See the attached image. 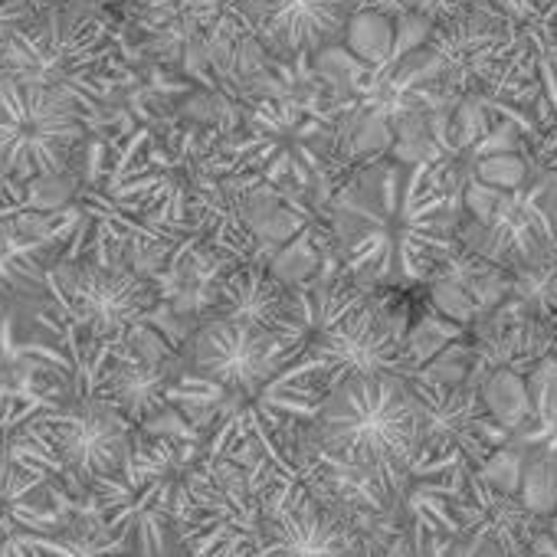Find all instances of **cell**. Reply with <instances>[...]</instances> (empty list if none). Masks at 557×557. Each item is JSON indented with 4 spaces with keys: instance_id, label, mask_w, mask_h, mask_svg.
Segmentation results:
<instances>
[{
    "instance_id": "cell-1",
    "label": "cell",
    "mask_w": 557,
    "mask_h": 557,
    "mask_svg": "<svg viewBox=\"0 0 557 557\" xmlns=\"http://www.w3.org/2000/svg\"><path fill=\"white\" fill-rule=\"evenodd\" d=\"M319 368L312 361H283L269 332L210 319L190 342V364L168 391L194 436H203L200 456H233L252 449L272 469L296 482L299 466L283 449V433L312 423L322 404Z\"/></svg>"
},
{
    "instance_id": "cell-2",
    "label": "cell",
    "mask_w": 557,
    "mask_h": 557,
    "mask_svg": "<svg viewBox=\"0 0 557 557\" xmlns=\"http://www.w3.org/2000/svg\"><path fill=\"white\" fill-rule=\"evenodd\" d=\"M449 161H368L332 194L325 220L345 275L364 283H423L456 252Z\"/></svg>"
},
{
    "instance_id": "cell-3",
    "label": "cell",
    "mask_w": 557,
    "mask_h": 557,
    "mask_svg": "<svg viewBox=\"0 0 557 557\" xmlns=\"http://www.w3.org/2000/svg\"><path fill=\"white\" fill-rule=\"evenodd\" d=\"M89 174L63 210V226L47 243H63V262H115L128 249L187 252L194 233L177 220L168 177L148 132L96 141Z\"/></svg>"
},
{
    "instance_id": "cell-4",
    "label": "cell",
    "mask_w": 557,
    "mask_h": 557,
    "mask_svg": "<svg viewBox=\"0 0 557 557\" xmlns=\"http://www.w3.org/2000/svg\"><path fill=\"white\" fill-rule=\"evenodd\" d=\"M345 122L342 106L322 92L259 99L243 132L223 141L213 164L243 184H265L275 194H309L329 187L342 164Z\"/></svg>"
},
{
    "instance_id": "cell-5",
    "label": "cell",
    "mask_w": 557,
    "mask_h": 557,
    "mask_svg": "<svg viewBox=\"0 0 557 557\" xmlns=\"http://www.w3.org/2000/svg\"><path fill=\"white\" fill-rule=\"evenodd\" d=\"M200 459L190 433H151L132 443L115 472L92 485V511L125 547V557H164L174 534L177 495Z\"/></svg>"
},
{
    "instance_id": "cell-6",
    "label": "cell",
    "mask_w": 557,
    "mask_h": 557,
    "mask_svg": "<svg viewBox=\"0 0 557 557\" xmlns=\"http://www.w3.org/2000/svg\"><path fill=\"white\" fill-rule=\"evenodd\" d=\"M275 479L272 462L252 449L197 459L187 472L174 534L190 557H249L262 541L265 498Z\"/></svg>"
},
{
    "instance_id": "cell-7",
    "label": "cell",
    "mask_w": 557,
    "mask_h": 557,
    "mask_svg": "<svg viewBox=\"0 0 557 557\" xmlns=\"http://www.w3.org/2000/svg\"><path fill=\"white\" fill-rule=\"evenodd\" d=\"M319 453L351 466L404 469L420 453V417L404 377H348L315 413Z\"/></svg>"
},
{
    "instance_id": "cell-8",
    "label": "cell",
    "mask_w": 557,
    "mask_h": 557,
    "mask_svg": "<svg viewBox=\"0 0 557 557\" xmlns=\"http://www.w3.org/2000/svg\"><path fill=\"white\" fill-rule=\"evenodd\" d=\"M132 449V426L112 404L37 413L11 446L14 466L40 479L53 495H89Z\"/></svg>"
},
{
    "instance_id": "cell-9",
    "label": "cell",
    "mask_w": 557,
    "mask_h": 557,
    "mask_svg": "<svg viewBox=\"0 0 557 557\" xmlns=\"http://www.w3.org/2000/svg\"><path fill=\"white\" fill-rule=\"evenodd\" d=\"M0 76L53 89L73 99L89 119L115 83V44L102 21L70 8H50L0 60Z\"/></svg>"
},
{
    "instance_id": "cell-10",
    "label": "cell",
    "mask_w": 557,
    "mask_h": 557,
    "mask_svg": "<svg viewBox=\"0 0 557 557\" xmlns=\"http://www.w3.org/2000/svg\"><path fill=\"white\" fill-rule=\"evenodd\" d=\"M86 122L73 99L0 76V174L17 181L63 174L83 145Z\"/></svg>"
},
{
    "instance_id": "cell-11",
    "label": "cell",
    "mask_w": 557,
    "mask_h": 557,
    "mask_svg": "<svg viewBox=\"0 0 557 557\" xmlns=\"http://www.w3.org/2000/svg\"><path fill=\"white\" fill-rule=\"evenodd\" d=\"M57 315L102 342L135 335L158 306V289L119 262H60L50 272Z\"/></svg>"
},
{
    "instance_id": "cell-12",
    "label": "cell",
    "mask_w": 557,
    "mask_h": 557,
    "mask_svg": "<svg viewBox=\"0 0 557 557\" xmlns=\"http://www.w3.org/2000/svg\"><path fill=\"white\" fill-rule=\"evenodd\" d=\"M518 50V27L492 4L479 0L469 11L440 21L423 40L443 96L472 99L488 96L502 70Z\"/></svg>"
},
{
    "instance_id": "cell-13",
    "label": "cell",
    "mask_w": 557,
    "mask_h": 557,
    "mask_svg": "<svg viewBox=\"0 0 557 557\" xmlns=\"http://www.w3.org/2000/svg\"><path fill=\"white\" fill-rule=\"evenodd\" d=\"M40 329L44 335L24 345V358L37 384L34 394L44 397L50 410L109 404V374L125 338H92L63 315H40Z\"/></svg>"
},
{
    "instance_id": "cell-14",
    "label": "cell",
    "mask_w": 557,
    "mask_h": 557,
    "mask_svg": "<svg viewBox=\"0 0 557 557\" xmlns=\"http://www.w3.org/2000/svg\"><path fill=\"white\" fill-rule=\"evenodd\" d=\"M302 358L319 368L325 391L348 377H417L404 335L374 309L371 299L319 332Z\"/></svg>"
},
{
    "instance_id": "cell-15",
    "label": "cell",
    "mask_w": 557,
    "mask_h": 557,
    "mask_svg": "<svg viewBox=\"0 0 557 557\" xmlns=\"http://www.w3.org/2000/svg\"><path fill=\"white\" fill-rule=\"evenodd\" d=\"M262 557H368L361 534L302 479H275L262 518Z\"/></svg>"
},
{
    "instance_id": "cell-16",
    "label": "cell",
    "mask_w": 557,
    "mask_h": 557,
    "mask_svg": "<svg viewBox=\"0 0 557 557\" xmlns=\"http://www.w3.org/2000/svg\"><path fill=\"white\" fill-rule=\"evenodd\" d=\"M420 417V453L466 469H479L498 446L511 440L482 407L472 384H433L423 377L407 381Z\"/></svg>"
},
{
    "instance_id": "cell-17",
    "label": "cell",
    "mask_w": 557,
    "mask_h": 557,
    "mask_svg": "<svg viewBox=\"0 0 557 557\" xmlns=\"http://www.w3.org/2000/svg\"><path fill=\"white\" fill-rule=\"evenodd\" d=\"M256 47L299 60L325 50L358 14V0H236Z\"/></svg>"
},
{
    "instance_id": "cell-18",
    "label": "cell",
    "mask_w": 557,
    "mask_h": 557,
    "mask_svg": "<svg viewBox=\"0 0 557 557\" xmlns=\"http://www.w3.org/2000/svg\"><path fill=\"white\" fill-rule=\"evenodd\" d=\"M57 495L11 456L0 459V557H57L60 505Z\"/></svg>"
},
{
    "instance_id": "cell-19",
    "label": "cell",
    "mask_w": 557,
    "mask_h": 557,
    "mask_svg": "<svg viewBox=\"0 0 557 557\" xmlns=\"http://www.w3.org/2000/svg\"><path fill=\"white\" fill-rule=\"evenodd\" d=\"M456 518L462 537L492 544L505 557H528L534 537L541 534V521L524 511L518 495H505L479 479L475 469L462 472V485L456 495Z\"/></svg>"
},
{
    "instance_id": "cell-20",
    "label": "cell",
    "mask_w": 557,
    "mask_h": 557,
    "mask_svg": "<svg viewBox=\"0 0 557 557\" xmlns=\"http://www.w3.org/2000/svg\"><path fill=\"white\" fill-rule=\"evenodd\" d=\"M554 348H557V332L550 325H544L541 319H534L528 312H518L515 319H502L498 312H492L488 325L479 329V338L469 345V351H472L469 384L475 387L492 371L528 374Z\"/></svg>"
},
{
    "instance_id": "cell-21",
    "label": "cell",
    "mask_w": 557,
    "mask_h": 557,
    "mask_svg": "<svg viewBox=\"0 0 557 557\" xmlns=\"http://www.w3.org/2000/svg\"><path fill=\"white\" fill-rule=\"evenodd\" d=\"M174 355H148L145 348L135 345L128 335L112 374H109V404L122 413L128 426H151L161 413L171 410L168 391L174 384L171 377V361Z\"/></svg>"
},
{
    "instance_id": "cell-22",
    "label": "cell",
    "mask_w": 557,
    "mask_h": 557,
    "mask_svg": "<svg viewBox=\"0 0 557 557\" xmlns=\"http://www.w3.org/2000/svg\"><path fill=\"white\" fill-rule=\"evenodd\" d=\"M289 286L278 283V275L262 262H236L223 272L216 286V309L213 319L262 329L275 335L286 312Z\"/></svg>"
},
{
    "instance_id": "cell-23",
    "label": "cell",
    "mask_w": 557,
    "mask_h": 557,
    "mask_svg": "<svg viewBox=\"0 0 557 557\" xmlns=\"http://www.w3.org/2000/svg\"><path fill=\"white\" fill-rule=\"evenodd\" d=\"M528 397H531V420L515 433L518 446L541 453L557 469V348L537 361L528 374Z\"/></svg>"
},
{
    "instance_id": "cell-24",
    "label": "cell",
    "mask_w": 557,
    "mask_h": 557,
    "mask_svg": "<svg viewBox=\"0 0 557 557\" xmlns=\"http://www.w3.org/2000/svg\"><path fill=\"white\" fill-rule=\"evenodd\" d=\"M485 413L505 430L518 433L531 420V397H528V381L524 374L515 371H492L475 384Z\"/></svg>"
},
{
    "instance_id": "cell-25",
    "label": "cell",
    "mask_w": 557,
    "mask_h": 557,
    "mask_svg": "<svg viewBox=\"0 0 557 557\" xmlns=\"http://www.w3.org/2000/svg\"><path fill=\"white\" fill-rule=\"evenodd\" d=\"M518 502L537 521L557 515V469H554L550 459H544L534 449H528V459H524V469H521Z\"/></svg>"
},
{
    "instance_id": "cell-26",
    "label": "cell",
    "mask_w": 557,
    "mask_h": 557,
    "mask_svg": "<svg viewBox=\"0 0 557 557\" xmlns=\"http://www.w3.org/2000/svg\"><path fill=\"white\" fill-rule=\"evenodd\" d=\"M57 557H125V547L102 528V521L92 511L89 518L60 524Z\"/></svg>"
},
{
    "instance_id": "cell-27",
    "label": "cell",
    "mask_w": 557,
    "mask_h": 557,
    "mask_svg": "<svg viewBox=\"0 0 557 557\" xmlns=\"http://www.w3.org/2000/svg\"><path fill=\"white\" fill-rule=\"evenodd\" d=\"M472 181L492 187V190H518L531 177V161L524 151H498V154H482L472 158Z\"/></svg>"
},
{
    "instance_id": "cell-28",
    "label": "cell",
    "mask_w": 557,
    "mask_h": 557,
    "mask_svg": "<svg viewBox=\"0 0 557 557\" xmlns=\"http://www.w3.org/2000/svg\"><path fill=\"white\" fill-rule=\"evenodd\" d=\"M348 34L355 40V50H361L371 63H381L387 57H394V24L387 14L377 11H358L355 21L348 24Z\"/></svg>"
},
{
    "instance_id": "cell-29",
    "label": "cell",
    "mask_w": 557,
    "mask_h": 557,
    "mask_svg": "<svg viewBox=\"0 0 557 557\" xmlns=\"http://www.w3.org/2000/svg\"><path fill=\"white\" fill-rule=\"evenodd\" d=\"M44 410H50V404L37 394H0V459L11 456L14 440Z\"/></svg>"
},
{
    "instance_id": "cell-30",
    "label": "cell",
    "mask_w": 557,
    "mask_h": 557,
    "mask_svg": "<svg viewBox=\"0 0 557 557\" xmlns=\"http://www.w3.org/2000/svg\"><path fill=\"white\" fill-rule=\"evenodd\" d=\"M524 459H528V449L508 440V443L498 446L475 472H479V479L488 482L492 488H498V492H505V495H518Z\"/></svg>"
},
{
    "instance_id": "cell-31",
    "label": "cell",
    "mask_w": 557,
    "mask_h": 557,
    "mask_svg": "<svg viewBox=\"0 0 557 557\" xmlns=\"http://www.w3.org/2000/svg\"><path fill=\"white\" fill-rule=\"evenodd\" d=\"M479 0H371V8L377 14H400V17H420L426 24L449 21L462 11H469Z\"/></svg>"
},
{
    "instance_id": "cell-32",
    "label": "cell",
    "mask_w": 557,
    "mask_h": 557,
    "mask_svg": "<svg viewBox=\"0 0 557 557\" xmlns=\"http://www.w3.org/2000/svg\"><path fill=\"white\" fill-rule=\"evenodd\" d=\"M40 11L34 0H0V60H4L21 37H27L37 24Z\"/></svg>"
},
{
    "instance_id": "cell-33",
    "label": "cell",
    "mask_w": 557,
    "mask_h": 557,
    "mask_svg": "<svg viewBox=\"0 0 557 557\" xmlns=\"http://www.w3.org/2000/svg\"><path fill=\"white\" fill-rule=\"evenodd\" d=\"M433 306L453 322V325H472L479 319V309L475 302L469 299V293L456 283H449V278H436V286H433Z\"/></svg>"
},
{
    "instance_id": "cell-34",
    "label": "cell",
    "mask_w": 557,
    "mask_h": 557,
    "mask_svg": "<svg viewBox=\"0 0 557 557\" xmlns=\"http://www.w3.org/2000/svg\"><path fill=\"white\" fill-rule=\"evenodd\" d=\"M528 11L547 24V27H557V0H528Z\"/></svg>"
},
{
    "instance_id": "cell-35",
    "label": "cell",
    "mask_w": 557,
    "mask_h": 557,
    "mask_svg": "<svg viewBox=\"0 0 557 557\" xmlns=\"http://www.w3.org/2000/svg\"><path fill=\"white\" fill-rule=\"evenodd\" d=\"M249 557H262V550H252V554H249Z\"/></svg>"
}]
</instances>
